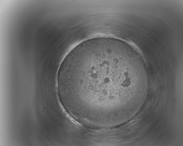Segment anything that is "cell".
I'll list each match as a JSON object with an SVG mask.
<instances>
[{"label":"cell","instance_id":"cell-1","mask_svg":"<svg viewBox=\"0 0 183 146\" xmlns=\"http://www.w3.org/2000/svg\"><path fill=\"white\" fill-rule=\"evenodd\" d=\"M146 70L131 46L118 39L98 37L73 48L59 71L66 102L90 126L111 128L138 106Z\"/></svg>","mask_w":183,"mask_h":146}]
</instances>
